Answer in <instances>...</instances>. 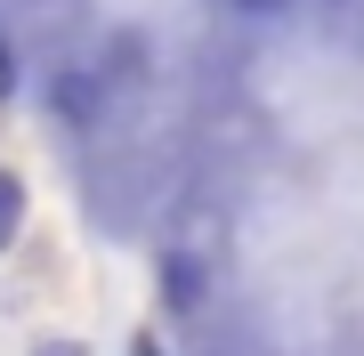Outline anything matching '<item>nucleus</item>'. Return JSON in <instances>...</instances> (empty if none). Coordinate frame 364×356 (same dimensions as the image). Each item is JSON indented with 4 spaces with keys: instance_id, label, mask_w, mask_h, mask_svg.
<instances>
[{
    "instance_id": "nucleus-1",
    "label": "nucleus",
    "mask_w": 364,
    "mask_h": 356,
    "mask_svg": "<svg viewBox=\"0 0 364 356\" xmlns=\"http://www.w3.org/2000/svg\"><path fill=\"white\" fill-rule=\"evenodd\" d=\"M162 291H170V308H195V300H203V267H195V259H170V267H162Z\"/></svg>"
},
{
    "instance_id": "nucleus-2",
    "label": "nucleus",
    "mask_w": 364,
    "mask_h": 356,
    "mask_svg": "<svg viewBox=\"0 0 364 356\" xmlns=\"http://www.w3.org/2000/svg\"><path fill=\"white\" fill-rule=\"evenodd\" d=\"M16 227H25V186H16V171H0V251L16 243Z\"/></svg>"
},
{
    "instance_id": "nucleus-3",
    "label": "nucleus",
    "mask_w": 364,
    "mask_h": 356,
    "mask_svg": "<svg viewBox=\"0 0 364 356\" xmlns=\"http://www.w3.org/2000/svg\"><path fill=\"white\" fill-rule=\"evenodd\" d=\"M9 81H16V57H9V25H0V97H9Z\"/></svg>"
},
{
    "instance_id": "nucleus-4",
    "label": "nucleus",
    "mask_w": 364,
    "mask_h": 356,
    "mask_svg": "<svg viewBox=\"0 0 364 356\" xmlns=\"http://www.w3.org/2000/svg\"><path fill=\"white\" fill-rule=\"evenodd\" d=\"M33 356H81V348L73 340H49V348H33Z\"/></svg>"
},
{
    "instance_id": "nucleus-5",
    "label": "nucleus",
    "mask_w": 364,
    "mask_h": 356,
    "mask_svg": "<svg viewBox=\"0 0 364 356\" xmlns=\"http://www.w3.org/2000/svg\"><path fill=\"white\" fill-rule=\"evenodd\" d=\"M243 9H275V0H243Z\"/></svg>"
}]
</instances>
